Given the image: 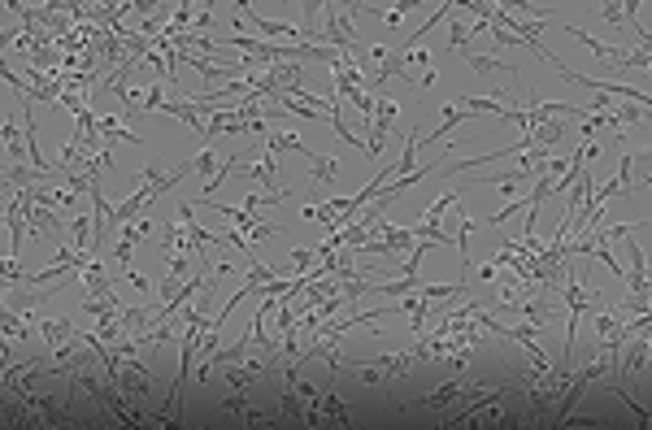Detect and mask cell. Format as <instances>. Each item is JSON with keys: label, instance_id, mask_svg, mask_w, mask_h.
Wrapping results in <instances>:
<instances>
[{"label": "cell", "instance_id": "13", "mask_svg": "<svg viewBox=\"0 0 652 430\" xmlns=\"http://www.w3.org/2000/svg\"><path fill=\"white\" fill-rule=\"evenodd\" d=\"M322 409H326V417H335L339 426H348V413H344V404H339L335 391H322Z\"/></svg>", "mask_w": 652, "mask_h": 430}, {"label": "cell", "instance_id": "5", "mask_svg": "<svg viewBox=\"0 0 652 430\" xmlns=\"http://www.w3.org/2000/svg\"><path fill=\"white\" fill-rule=\"evenodd\" d=\"M565 31L574 35V40H578V44H587V48H592V57H600V61H617V48L600 44V40H596V35H587V31H582V26H570V22H565Z\"/></svg>", "mask_w": 652, "mask_h": 430}, {"label": "cell", "instance_id": "4", "mask_svg": "<svg viewBox=\"0 0 652 430\" xmlns=\"http://www.w3.org/2000/svg\"><path fill=\"white\" fill-rule=\"evenodd\" d=\"M374 365H379L387 378H400V374H409V365H414V352H387V356H374Z\"/></svg>", "mask_w": 652, "mask_h": 430}, {"label": "cell", "instance_id": "1", "mask_svg": "<svg viewBox=\"0 0 652 430\" xmlns=\"http://www.w3.org/2000/svg\"><path fill=\"white\" fill-rule=\"evenodd\" d=\"M518 309H522V317H526V326H535V331H543L548 321L557 317V304L548 300V296H522Z\"/></svg>", "mask_w": 652, "mask_h": 430}, {"label": "cell", "instance_id": "3", "mask_svg": "<svg viewBox=\"0 0 652 430\" xmlns=\"http://www.w3.org/2000/svg\"><path fill=\"white\" fill-rule=\"evenodd\" d=\"M461 396H465V382H461V378H453V382H443V387L435 391V396H422V400H414L409 409H426V413H431V409H448V404H453V400H461Z\"/></svg>", "mask_w": 652, "mask_h": 430}, {"label": "cell", "instance_id": "19", "mask_svg": "<svg viewBox=\"0 0 652 430\" xmlns=\"http://www.w3.org/2000/svg\"><path fill=\"white\" fill-rule=\"evenodd\" d=\"M165 265H170V274H175V278H187V257H183V253L165 257Z\"/></svg>", "mask_w": 652, "mask_h": 430}, {"label": "cell", "instance_id": "8", "mask_svg": "<svg viewBox=\"0 0 652 430\" xmlns=\"http://www.w3.org/2000/svg\"><path fill=\"white\" fill-rule=\"evenodd\" d=\"M165 100H170V83L157 79V83L144 92V114H161V109H165Z\"/></svg>", "mask_w": 652, "mask_h": 430}, {"label": "cell", "instance_id": "11", "mask_svg": "<svg viewBox=\"0 0 652 430\" xmlns=\"http://www.w3.org/2000/svg\"><path fill=\"white\" fill-rule=\"evenodd\" d=\"M192 174L214 178V174H218V153H214V148H200V153L192 157Z\"/></svg>", "mask_w": 652, "mask_h": 430}, {"label": "cell", "instance_id": "10", "mask_svg": "<svg viewBox=\"0 0 652 430\" xmlns=\"http://www.w3.org/2000/svg\"><path fill=\"white\" fill-rule=\"evenodd\" d=\"M457 204H461V187H453V192H443V196H439V200H435V204L426 209V218H431V222H439V218H443V213H448V209H457Z\"/></svg>", "mask_w": 652, "mask_h": 430}, {"label": "cell", "instance_id": "15", "mask_svg": "<svg viewBox=\"0 0 652 430\" xmlns=\"http://www.w3.org/2000/svg\"><path fill=\"white\" fill-rule=\"evenodd\" d=\"M239 161H244V153H239V157H231V161H226V165H222V170H218V174L209 178V183H204V200H209V196H214V192L222 187V178H226V174H231V170H235Z\"/></svg>", "mask_w": 652, "mask_h": 430}, {"label": "cell", "instance_id": "12", "mask_svg": "<svg viewBox=\"0 0 652 430\" xmlns=\"http://www.w3.org/2000/svg\"><path fill=\"white\" fill-rule=\"evenodd\" d=\"M470 44V26L461 22V18H453V26H448V53H457L461 57V48Z\"/></svg>", "mask_w": 652, "mask_h": 430}, {"label": "cell", "instance_id": "17", "mask_svg": "<svg viewBox=\"0 0 652 430\" xmlns=\"http://www.w3.org/2000/svg\"><path fill=\"white\" fill-rule=\"evenodd\" d=\"M0 274H5V282H26V274H22V265H18L13 257H5V265H0Z\"/></svg>", "mask_w": 652, "mask_h": 430}, {"label": "cell", "instance_id": "20", "mask_svg": "<svg viewBox=\"0 0 652 430\" xmlns=\"http://www.w3.org/2000/svg\"><path fill=\"white\" fill-rule=\"evenodd\" d=\"M122 274H126V282H131V287H140V292H153V282H148L140 270H135V265H131V270H122Z\"/></svg>", "mask_w": 652, "mask_h": 430}, {"label": "cell", "instance_id": "14", "mask_svg": "<svg viewBox=\"0 0 652 430\" xmlns=\"http://www.w3.org/2000/svg\"><path fill=\"white\" fill-rule=\"evenodd\" d=\"M353 374H357L361 382H370V387H387V382H392V378H387V374H383L379 365H357Z\"/></svg>", "mask_w": 652, "mask_h": 430}, {"label": "cell", "instance_id": "7", "mask_svg": "<svg viewBox=\"0 0 652 430\" xmlns=\"http://www.w3.org/2000/svg\"><path fill=\"white\" fill-rule=\"evenodd\" d=\"M304 157H309V161H314V183H331V178L339 174V161H335V157H318L314 148H309Z\"/></svg>", "mask_w": 652, "mask_h": 430}, {"label": "cell", "instance_id": "16", "mask_svg": "<svg viewBox=\"0 0 652 430\" xmlns=\"http://www.w3.org/2000/svg\"><path fill=\"white\" fill-rule=\"evenodd\" d=\"M292 265H296V274H304L309 265H314V248H296V253H292Z\"/></svg>", "mask_w": 652, "mask_h": 430}, {"label": "cell", "instance_id": "22", "mask_svg": "<svg viewBox=\"0 0 652 430\" xmlns=\"http://www.w3.org/2000/svg\"><path fill=\"white\" fill-rule=\"evenodd\" d=\"M135 226H140V235H144V239H148V235L157 231V226H153V213H148V218H140V222H135Z\"/></svg>", "mask_w": 652, "mask_h": 430}, {"label": "cell", "instance_id": "21", "mask_svg": "<svg viewBox=\"0 0 652 430\" xmlns=\"http://www.w3.org/2000/svg\"><path fill=\"white\" fill-rule=\"evenodd\" d=\"M404 9H414V5H392V9H383V22L387 26H400L404 22Z\"/></svg>", "mask_w": 652, "mask_h": 430}, {"label": "cell", "instance_id": "2", "mask_svg": "<svg viewBox=\"0 0 652 430\" xmlns=\"http://www.w3.org/2000/svg\"><path fill=\"white\" fill-rule=\"evenodd\" d=\"M13 313H18V309H13ZM22 317H31V321H40V335H44V339H48L53 348L79 335V331H74V326H70V321H65V317H35V313H31V309H26Z\"/></svg>", "mask_w": 652, "mask_h": 430}, {"label": "cell", "instance_id": "18", "mask_svg": "<svg viewBox=\"0 0 652 430\" xmlns=\"http://www.w3.org/2000/svg\"><path fill=\"white\" fill-rule=\"evenodd\" d=\"M131 253H135V243H131V239H118L114 257H118V265H122V270H131Z\"/></svg>", "mask_w": 652, "mask_h": 430}, {"label": "cell", "instance_id": "6", "mask_svg": "<svg viewBox=\"0 0 652 430\" xmlns=\"http://www.w3.org/2000/svg\"><path fill=\"white\" fill-rule=\"evenodd\" d=\"M465 65L483 79H496V75H513V65H504L500 57H465Z\"/></svg>", "mask_w": 652, "mask_h": 430}, {"label": "cell", "instance_id": "9", "mask_svg": "<svg viewBox=\"0 0 652 430\" xmlns=\"http://www.w3.org/2000/svg\"><path fill=\"white\" fill-rule=\"evenodd\" d=\"M0 331H5V339H26V335H31V331H26V317L13 313V309H5V317H0Z\"/></svg>", "mask_w": 652, "mask_h": 430}]
</instances>
